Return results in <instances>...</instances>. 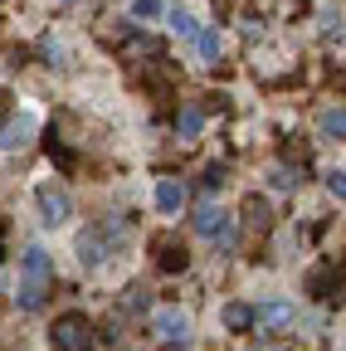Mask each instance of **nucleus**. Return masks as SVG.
<instances>
[{"label":"nucleus","instance_id":"f257e3e1","mask_svg":"<svg viewBox=\"0 0 346 351\" xmlns=\"http://www.w3.org/2000/svg\"><path fill=\"white\" fill-rule=\"evenodd\" d=\"M151 337L166 351H186L190 346V317L181 313V307H156L151 313Z\"/></svg>","mask_w":346,"mask_h":351},{"label":"nucleus","instance_id":"f03ea898","mask_svg":"<svg viewBox=\"0 0 346 351\" xmlns=\"http://www.w3.org/2000/svg\"><path fill=\"white\" fill-rule=\"evenodd\" d=\"M195 234L210 239V244H220V249H234V215H230L225 205L205 200V205L195 210Z\"/></svg>","mask_w":346,"mask_h":351},{"label":"nucleus","instance_id":"7ed1b4c3","mask_svg":"<svg viewBox=\"0 0 346 351\" xmlns=\"http://www.w3.org/2000/svg\"><path fill=\"white\" fill-rule=\"evenodd\" d=\"M34 205H39V215H45V225H54V230L73 219V195L64 186H54V181H39L34 186Z\"/></svg>","mask_w":346,"mask_h":351},{"label":"nucleus","instance_id":"20e7f679","mask_svg":"<svg viewBox=\"0 0 346 351\" xmlns=\"http://www.w3.org/2000/svg\"><path fill=\"white\" fill-rule=\"evenodd\" d=\"M54 346L59 351H93V322L83 313H64L54 322Z\"/></svg>","mask_w":346,"mask_h":351},{"label":"nucleus","instance_id":"39448f33","mask_svg":"<svg viewBox=\"0 0 346 351\" xmlns=\"http://www.w3.org/2000/svg\"><path fill=\"white\" fill-rule=\"evenodd\" d=\"M293 302L288 298H269V302H258L254 307V327H264V332H288L293 327Z\"/></svg>","mask_w":346,"mask_h":351},{"label":"nucleus","instance_id":"423d86ee","mask_svg":"<svg viewBox=\"0 0 346 351\" xmlns=\"http://www.w3.org/2000/svg\"><path fill=\"white\" fill-rule=\"evenodd\" d=\"M34 127H39V122H34V112L10 117L5 127H0V152H5V156H10V152H25V147L34 142Z\"/></svg>","mask_w":346,"mask_h":351},{"label":"nucleus","instance_id":"0eeeda50","mask_svg":"<svg viewBox=\"0 0 346 351\" xmlns=\"http://www.w3.org/2000/svg\"><path fill=\"white\" fill-rule=\"evenodd\" d=\"M78 263H83V269H103V263H108V230H83L78 234Z\"/></svg>","mask_w":346,"mask_h":351},{"label":"nucleus","instance_id":"6e6552de","mask_svg":"<svg viewBox=\"0 0 346 351\" xmlns=\"http://www.w3.org/2000/svg\"><path fill=\"white\" fill-rule=\"evenodd\" d=\"M49 269H54V258H49V249H39V244H29V249L20 254V274H25V278H39V283H45V278H49Z\"/></svg>","mask_w":346,"mask_h":351},{"label":"nucleus","instance_id":"1a4fd4ad","mask_svg":"<svg viewBox=\"0 0 346 351\" xmlns=\"http://www.w3.org/2000/svg\"><path fill=\"white\" fill-rule=\"evenodd\" d=\"M151 195H156V210H161V215H181V210H186V186H181V181H156Z\"/></svg>","mask_w":346,"mask_h":351},{"label":"nucleus","instance_id":"9d476101","mask_svg":"<svg viewBox=\"0 0 346 351\" xmlns=\"http://www.w3.org/2000/svg\"><path fill=\"white\" fill-rule=\"evenodd\" d=\"M220 322H225L230 332H249V327H254V307H249V302H225Z\"/></svg>","mask_w":346,"mask_h":351},{"label":"nucleus","instance_id":"9b49d317","mask_svg":"<svg viewBox=\"0 0 346 351\" xmlns=\"http://www.w3.org/2000/svg\"><path fill=\"white\" fill-rule=\"evenodd\" d=\"M15 302L25 307V313H39V307H45V283H39V278H20Z\"/></svg>","mask_w":346,"mask_h":351},{"label":"nucleus","instance_id":"f8f14e48","mask_svg":"<svg viewBox=\"0 0 346 351\" xmlns=\"http://www.w3.org/2000/svg\"><path fill=\"white\" fill-rule=\"evenodd\" d=\"M317 127H322V137H332V142H346V108H327V112L317 117Z\"/></svg>","mask_w":346,"mask_h":351},{"label":"nucleus","instance_id":"ddd939ff","mask_svg":"<svg viewBox=\"0 0 346 351\" xmlns=\"http://www.w3.org/2000/svg\"><path fill=\"white\" fill-rule=\"evenodd\" d=\"M176 132H181L186 142H195L200 132H205V112H200V108H181V117H176Z\"/></svg>","mask_w":346,"mask_h":351},{"label":"nucleus","instance_id":"4468645a","mask_svg":"<svg viewBox=\"0 0 346 351\" xmlns=\"http://www.w3.org/2000/svg\"><path fill=\"white\" fill-rule=\"evenodd\" d=\"M166 25H171V29H176L181 39H195V34H200V25H195V15H190L186 5H176V10H171V15H166Z\"/></svg>","mask_w":346,"mask_h":351},{"label":"nucleus","instance_id":"2eb2a0df","mask_svg":"<svg viewBox=\"0 0 346 351\" xmlns=\"http://www.w3.org/2000/svg\"><path fill=\"white\" fill-rule=\"evenodd\" d=\"M195 54H200V64H214V59H220V34H214V29H200V34H195Z\"/></svg>","mask_w":346,"mask_h":351},{"label":"nucleus","instance_id":"dca6fc26","mask_svg":"<svg viewBox=\"0 0 346 351\" xmlns=\"http://www.w3.org/2000/svg\"><path fill=\"white\" fill-rule=\"evenodd\" d=\"M269 186H273V191H297V171L273 166V171H269Z\"/></svg>","mask_w":346,"mask_h":351},{"label":"nucleus","instance_id":"f3484780","mask_svg":"<svg viewBox=\"0 0 346 351\" xmlns=\"http://www.w3.org/2000/svg\"><path fill=\"white\" fill-rule=\"evenodd\" d=\"M161 10H166V0H132V15L137 20H156Z\"/></svg>","mask_w":346,"mask_h":351},{"label":"nucleus","instance_id":"a211bd4d","mask_svg":"<svg viewBox=\"0 0 346 351\" xmlns=\"http://www.w3.org/2000/svg\"><path fill=\"white\" fill-rule=\"evenodd\" d=\"M327 191H332L336 200H346V166H336V171H327Z\"/></svg>","mask_w":346,"mask_h":351},{"label":"nucleus","instance_id":"6ab92c4d","mask_svg":"<svg viewBox=\"0 0 346 351\" xmlns=\"http://www.w3.org/2000/svg\"><path fill=\"white\" fill-rule=\"evenodd\" d=\"M220 186H225V171L210 166V171H205V191H220Z\"/></svg>","mask_w":346,"mask_h":351}]
</instances>
